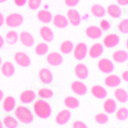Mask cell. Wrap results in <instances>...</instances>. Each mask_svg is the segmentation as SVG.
<instances>
[{
  "instance_id": "e0dca14e",
  "label": "cell",
  "mask_w": 128,
  "mask_h": 128,
  "mask_svg": "<svg viewBox=\"0 0 128 128\" xmlns=\"http://www.w3.org/2000/svg\"><path fill=\"white\" fill-rule=\"evenodd\" d=\"M91 93H92V95L94 98H100V100L106 98V94H108L106 88L102 87V85H93V86L91 87Z\"/></svg>"
},
{
  "instance_id": "f546056e",
  "label": "cell",
  "mask_w": 128,
  "mask_h": 128,
  "mask_svg": "<svg viewBox=\"0 0 128 128\" xmlns=\"http://www.w3.org/2000/svg\"><path fill=\"white\" fill-rule=\"evenodd\" d=\"M64 102H65V106L68 109H72V110L77 109L79 106V104H80L78 98H74V96H67L65 98V100H64Z\"/></svg>"
},
{
  "instance_id": "4fadbf2b",
  "label": "cell",
  "mask_w": 128,
  "mask_h": 128,
  "mask_svg": "<svg viewBox=\"0 0 128 128\" xmlns=\"http://www.w3.org/2000/svg\"><path fill=\"white\" fill-rule=\"evenodd\" d=\"M85 34L90 39H98L102 35V31L96 26H89L85 30Z\"/></svg>"
},
{
  "instance_id": "6da1fadb",
  "label": "cell",
  "mask_w": 128,
  "mask_h": 128,
  "mask_svg": "<svg viewBox=\"0 0 128 128\" xmlns=\"http://www.w3.org/2000/svg\"><path fill=\"white\" fill-rule=\"evenodd\" d=\"M33 109H34V113L35 115L40 119H47L50 117L51 115V106L50 104L44 100H38L34 102L33 106Z\"/></svg>"
},
{
  "instance_id": "7dc6e473",
  "label": "cell",
  "mask_w": 128,
  "mask_h": 128,
  "mask_svg": "<svg viewBox=\"0 0 128 128\" xmlns=\"http://www.w3.org/2000/svg\"><path fill=\"white\" fill-rule=\"evenodd\" d=\"M3 45H4V39H3V37L1 35H0V48H2Z\"/></svg>"
},
{
  "instance_id": "7402d4cb",
  "label": "cell",
  "mask_w": 128,
  "mask_h": 128,
  "mask_svg": "<svg viewBox=\"0 0 128 128\" xmlns=\"http://www.w3.org/2000/svg\"><path fill=\"white\" fill-rule=\"evenodd\" d=\"M16 100L14 96L12 95H8L3 100V104H2V108L5 112H12V110H14V106H16Z\"/></svg>"
},
{
  "instance_id": "30bf717a",
  "label": "cell",
  "mask_w": 128,
  "mask_h": 128,
  "mask_svg": "<svg viewBox=\"0 0 128 128\" xmlns=\"http://www.w3.org/2000/svg\"><path fill=\"white\" fill-rule=\"evenodd\" d=\"M38 77H39L40 81L42 83H44V84H50L52 82V80H53L52 73L47 68H42L38 72Z\"/></svg>"
},
{
  "instance_id": "f907efd6",
  "label": "cell",
  "mask_w": 128,
  "mask_h": 128,
  "mask_svg": "<svg viewBox=\"0 0 128 128\" xmlns=\"http://www.w3.org/2000/svg\"><path fill=\"white\" fill-rule=\"evenodd\" d=\"M7 0H0V3H3V2H6Z\"/></svg>"
},
{
  "instance_id": "5bb4252c",
  "label": "cell",
  "mask_w": 128,
  "mask_h": 128,
  "mask_svg": "<svg viewBox=\"0 0 128 128\" xmlns=\"http://www.w3.org/2000/svg\"><path fill=\"white\" fill-rule=\"evenodd\" d=\"M35 98H36V93L34 90H31V89L25 90L20 94V100L23 104H30L32 102H34Z\"/></svg>"
},
{
  "instance_id": "d6a6232c",
  "label": "cell",
  "mask_w": 128,
  "mask_h": 128,
  "mask_svg": "<svg viewBox=\"0 0 128 128\" xmlns=\"http://www.w3.org/2000/svg\"><path fill=\"white\" fill-rule=\"evenodd\" d=\"M5 40H6L7 43L10 44V45L16 44L18 42V33L16 31H9L8 33L6 34V36H5Z\"/></svg>"
},
{
  "instance_id": "816d5d0a",
  "label": "cell",
  "mask_w": 128,
  "mask_h": 128,
  "mask_svg": "<svg viewBox=\"0 0 128 128\" xmlns=\"http://www.w3.org/2000/svg\"><path fill=\"white\" fill-rule=\"evenodd\" d=\"M1 64H2V60H1V56H0V66H1Z\"/></svg>"
},
{
  "instance_id": "5b68a950",
  "label": "cell",
  "mask_w": 128,
  "mask_h": 128,
  "mask_svg": "<svg viewBox=\"0 0 128 128\" xmlns=\"http://www.w3.org/2000/svg\"><path fill=\"white\" fill-rule=\"evenodd\" d=\"M14 60L18 66L23 67V68H28L31 65V58L27 53L23 51H18L14 54Z\"/></svg>"
},
{
  "instance_id": "d4e9b609",
  "label": "cell",
  "mask_w": 128,
  "mask_h": 128,
  "mask_svg": "<svg viewBox=\"0 0 128 128\" xmlns=\"http://www.w3.org/2000/svg\"><path fill=\"white\" fill-rule=\"evenodd\" d=\"M106 12L112 18H118L122 16V9L120 8L119 5H117V4H110L108 6V9H106Z\"/></svg>"
},
{
  "instance_id": "8d00e7d4",
  "label": "cell",
  "mask_w": 128,
  "mask_h": 128,
  "mask_svg": "<svg viewBox=\"0 0 128 128\" xmlns=\"http://www.w3.org/2000/svg\"><path fill=\"white\" fill-rule=\"evenodd\" d=\"M94 120H95V122H96L98 124L104 125V124H106V123H108L109 117H108V115L104 114V113H100V114H98V115H95Z\"/></svg>"
},
{
  "instance_id": "44dd1931",
  "label": "cell",
  "mask_w": 128,
  "mask_h": 128,
  "mask_svg": "<svg viewBox=\"0 0 128 128\" xmlns=\"http://www.w3.org/2000/svg\"><path fill=\"white\" fill-rule=\"evenodd\" d=\"M104 52V46L100 43H94L89 48V56L92 58H100Z\"/></svg>"
},
{
  "instance_id": "2e32d148",
  "label": "cell",
  "mask_w": 128,
  "mask_h": 128,
  "mask_svg": "<svg viewBox=\"0 0 128 128\" xmlns=\"http://www.w3.org/2000/svg\"><path fill=\"white\" fill-rule=\"evenodd\" d=\"M75 75L81 80L86 79L89 75L88 68L85 66L84 64H77L76 67H75Z\"/></svg>"
},
{
  "instance_id": "83f0119b",
  "label": "cell",
  "mask_w": 128,
  "mask_h": 128,
  "mask_svg": "<svg viewBox=\"0 0 128 128\" xmlns=\"http://www.w3.org/2000/svg\"><path fill=\"white\" fill-rule=\"evenodd\" d=\"M91 14L95 16V18H102L104 16V14H106V8L102 6V5H100V4H94L91 6Z\"/></svg>"
},
{
  "instance_id": "9c48e42d",
  "label": "cell",
  "mask_w": 128,
  "mask_h": 128,
  "mask_svg": "<svg viewBox=\"0 0 128 128\" xmlns=\"http://www.w3.org/2000/svg\"><path fill=\"white\" fill-rule=\"evenodd\" d=\"M18 39L20 41V43H22L23 45L27 46V47H31L34 45V37L33 35H32L31 33H29V32L27 31H23L20 32V34L18 36Z\"/></svg>"
},
{
  "instance_id": "1f68e13d",
  "label": "cell",
  "mask_w": 128,
  "mask_h": 128,
  "mask_svg": "<svg viewBox=\"0 0 128 128\" xmlns=\"http://www.w3.org/2000/svg\"><path fill=\"white\" fill-rule=\"evenodd\" d=\"M114 95H115L116 100H118L119 102L124 104V102H127V92L123 88H117L115 90V92H114Z\"/></svg>"
},
{
  "instance_id": "ab89813d",
  "label": "cell",
  "mask_w": 128,
  "mask_h": 128,
  "mask_svg": "<svg viewBox=\"0 0 128 128\" xmlns=\"http://www.w3.org/2000/svg\"><path fill=\"white\" fill-rule=\"evenodd\" d=\"M100 28L102 31H108L111 29V23L108 20H102L100 23Z\"/></svg>"
},
{
  "instance_id": "ee69618b",
  "label": "cell",
  "mask_w": 128,
  "mask_h": 128,
  "mask_svg": "<svg viewBox=\"0 0 128 128\" xmlns=\"http://www.w3.org/2000/svg\"><path fill=\"white\" fill-rule=\"evenodd\" d=\"M117 2L121 6H126L128 4V0H117Z\"/></svg>"
},
{
  "instance_id": "7a4b0ae2",
  "label": "cell",
  "mask_w": 128,
  "mask_h": 128,
  "mask_svg": "<svg viewBox=\"0 0 128 128\" xmlns=\"http://www.w3.org/2000/svg\"><path fill=\"white\" fill-rule=\"evenodd\" d=\"M14 115H16V118L23 124H30L34 120V115L32 113V111L24 106H18L14 111Z\"/></svg>"
},
{
  "instance_id": "f35d334b",
  "label": "cell",
  "mask_w": 128,
  "mask_h": 128,
  "mask_svg": "<svg viewBox=\"0 0 128 128\" xmlns=\"http://www.w3.org/2000/svg\"><path fill=\"white\" fill-rule=\"evenodd\" d=\"M27 1H28L29 8L33 9V10L37 9L41 5V3H42V0H27Z\"/></svg>"
},
{
  "instance_id": "d590c367",
  "label": "cell",
  "mask_w": 128,
  "mask_h": 128,
  "mask_svg": "<svg viewBox=\"0 0 128 128\" xmlns=\"http://www.w3.org/2000/svg\"><path fill=\"white\" fill-rule=\"evenodd\" d=\"M38 95L41 98H51L53 96V91L50 88H41L38 91Z\"/></svg>"
},
{
  "instance_id": "7c38bea8",
  "label": "cell",
  "mask_w": 128,
  "mask_h": 128,
  "mask_svg": "<svg viewBox=\"0 0 128 128\" xmlns=\"http://www.w3.org/2000/svg\"><path fill=\"white\" fill-rule=\"evenodd\" d=\"M71 119V112L69 110H62L56 116V122L58 125H65Z\"/></svg>"
},
{
  "instance_id": "f6af8a7d",
  "label": "cell",
  "mask_w": 128,
  "mask_h": 128,
  "mask_svg": "<svg viewBox=\"0 0 128 128\" xmlns=\"http://www.w3.org/2000/svg\"><path fill=\"white\" fill-rule=\"evenodd\" d=\"M122 79H123L124 81H127V80H128V72H127V71H124V72H123V74H122Z\"/></svg>"
},
{
  "instance_id": "9a60e30c",
  "label": "cell",
  "mask_w": 128,
  "mask_h": 128,
  "mask_svg": "<svg viewBox=\"0 0 128 128\" xmlns=\"http://www.w3.org/2000/svg\"><path fill=\"white\" fill-rule=\"evenodd\" d=\"M71 89L73 90V92H75L78 95H84L87 92V87L83 82L80 81H74L71 84Z\"/></svg>"
},
{
  "instance_id": "3957f363",
  "label": "cell",
  "mask_w": 128,
  "mask_h": 128,
  "mask_svg": "<svg viewBox=\"0 0 128 128\" xmlns=\"http://www.w3.org/2000/svg\"><path fill=\"white\" fill-rule=\"evenodd\" d=\"M4 22H6V25L10 28H16V27H20L23 24L24 16L20 14H18V12L10 14L9 16H6V20H4Z\"/></svg>"
},
{
  "instance_id": "d6986e66",
  "label": "cell",
  "mask_w": 128,
  "mask_h": 128,
  "mask_svg": "<svg viewBox=\"0 0 128 128\" xmlns=\"http://www.w3.org/2000/svg\"><path fill=\"white\" fill-rule=\"evenodd\" d=\"M16 72L14 66L12 65V62H4L1 64V73L5 77H12Z\"/></svg>"
},
{
  "instance_id": "52a82bcc",
  "label": "cell",
  "mask_w": 128,
  "mask_h": 128,
  "mask_svg": "<svg viewBox=\"0 0 128 128\" xmlns=\"http://www.w3.org/2000/svg\"><path fill=\"white\" fill-rule=\"evenodd\" d=\"M67 18H68V22L71 23L73 26H79L80 23H81V16H80V14L78 10L74 9V8H71L68 10L67 12Z\"/></svg>"
},
{
  "instance_id": "60d3db41",
  "label": "cell",
  "mask_w": 128,
  "mask_h": 128,
  "mask_svg": "<svg viewBox=\"0 0 128 128\" xmlns=\"http://www.w3.org/2000/svg\"><path fill=\"white\" fill-rule=\"evenodd\" d=\"M73 128H88V127L84 122L77 120V121H75L73 123Z\"/></svg>"
},
{
  "instance_id": "603a6c76",
  "label": "cell",
  "mask_w": 128,
  "mask_h": 128,
  "mask_svg": "<svg viewBox=\"0 0 128 128\" xmlns=\"http://www.w3.org/2000/svg\"><path fill=\"white\" fill-rule=\"evenodd\" d=\"M37 18H38V20H40V22L43 23V24H48V23H50L52 20L51 12H48V10H46V9L39 10L38 14H37Z\"/></svg>"
},
{
  "instance_id": "836d02e7",
  "label": "cell",
  "mask_w": 128,
  "mask_h": 128,
  "mask_svg": "<svg viewBox=\"0 0 128 128\" xmlns=\"http://www.w3.org/2000/svg\"><path fill=\"white\" fill-rule=\"evenodd\" d=\"M48 45L46 43H44V42H41V43H38L35 47V52H36V54L38 56H44L46 54V53L48 52Z\"/></svg>"
},
{
  "instance_id": "ba28073f",
  "label": "cell",
  "mask_w": 128,
  "mask_h": 128,
  "mask_svg": "<svg viewBox=\"0 0 128 128\" xmlns=\"http://www.w3.org/2000/svg\"><path fill=\"white\" fill-rule=\"evenodd\" d=\"M119 42H120V37L117 34H108L104 38L102 44L108 48H113L118 45Z\"/></svg>"
},
{
  "instance_id": "bcb514c9",
  "label": "cell",
  "mask_w": 128,
  "mask_h": 128,
  "mask_svg": "<svg viewBox=\"0 0 128 128\" xmlns=\"http://www.w3.org/2000/svg\"><path fill=\"white\" fill-rule=\"evenodd\" d=\"M4 16H3V14H1V12H0V27H1L3 24H4Z\"/></svg>"
},
{
  "instance_id": "4316f807",
  "label": "cell",
  "mask_w": 128,
  "mask_h": 128,
  "mask_svg": "<svg viewBox=\"0 0 128 128\" xmlns=\"http://www.w3.org/2000/svg\"><path fill=\"white\" fill-rule=\"evenodd\" d=\"M128 58V54H127V51L120 49V50H116L113 53V60L116 62H125Z\"/></svg>"
},
{
  "instance_id": "74e56055",
  "label": "cell",
  "mask_w": 128,
  "mask_h": 128,
  "mask_svg": "<svg viewBox=\"0 0 128 128\" xmlns=\"http://www.w3.org/2000/svg\"><path fill=\"white\" fill-rule=\"evenodd\" d=\"M118 29L123 34H127L128 33V22H127V20H121V22L119 23V25H118Z\"/></svg>"
},
{
  "instance_id": "e575fe53",
  "label": "cell",
  "mask_w": 128,
  "mask_h": 128,
  "mask_svg": "<svg viewBox=\"0 0 128 128\" xmlns=\"http://www.w3.org/2000/svg\"><path fill=\"white\" fill-rule=\"evenodd\" d=\"M116 117L119 121H125L127 120V117H128V111L126 108H120L118 110H116Z\"/></svg>"
},
{
  "instance_id": "7bdbcfd3",
  "label": "cell",
  "mask_w": 128,
  "mask_h": 128,
  "mask_svg": "<svg viewBox=\"0 0 128 128\" xmlns=\"http://www.w3.org/2000/svg\"><path fill=\"white\" fill-rule=\"evenodd\" d=\"M14 1L18 6H24L27 3V0H14Z\"/></svg>"
},
{
  "instance_id": "484cf974",
  "label": "cell",
  "mask_w": 128,
  "mask_h": 128,
  "mask_svg": "<svg viewBox=\"0 0 128 128\" xmlns=\"http://www.w3.org/2000/svg\"><path fill=\"white\" fill-rule=\"evenodd\" d=\"M104 110L106 114H113L117 110V104L116 102L113 98H108L104 102Z\"/></svg>"
},
{
  "instance_id": "b9f144b4",
  "label": "cell",
  "mask_w": 128,
  "mask_h": 128,
  "mask_svg": "<svg viewBox=\"0 0 128 128\" xmlns=\"http://www.w3.org/2000/svg\"><path fill=\"white\" fill-rule=\"evenodd\" d=\"M80 0H65V4L69 7H74L79 3Z\"/></svg>"
},
{
  "instance_id": "f1b7e54d",
  "label": "cell",
  "mask_w": 128,
  "mask_h": 128,
  "mask_svg": "<svg viewBox=\"0 0 128 128\" xmlns=\"http://www.w3.org/2000/svg\"><path fill=\"white\" fill-rule=\"evenodd\" d=\"M3 126L5 128H18V120L12 116H6L3 118V122H2Z\"/></svg>"
},
{
  "instance_id": "c3c4849f",
  "label": "cell",
  "mask_w": 128,
  "mask_h": 128,
  "mask_svg": "<svg viewBox=\"0 0 128 128\" xmlns=\"http://www.w3.org/2000/svg\"><path fill=\"white\" fill-rule=\"evenodd\" d=\"M3 96H4V93H3V91L1 89H0V102L3 100Z\"/></svg>"
},
{
  "instance_id": "ffe728a7",
  "label": "cell",
  "mask_w": 128,
  "mask_h": 128,
  "mask_svg": "<svg viewBox=\"0 0 128 128\" xmlns=\"http://www.w3.org/2000/svg\"><path fill=\"white\" fill-rule=\"evenodd\" d=\"M39 33H40L41 38L46 42H51L53 40V38H54V36H53V32L51 31V29L49 27H46V26L41 27Z\"/></svg>"
},
{
  "instance_id": "ac0fdd59",
  "label": "cell",
  "mask_w": 128,
  "mask_h": 128,
  "mask_svg": "<svg viewBox=\"0 0 128 128\" xmlns=\"http://www.w3.org/2000/svg\"><path fill=\"white\" fill-rule=\"evenodd\" d=\"M52 23L56 27H58L60 29L66 28L69 24L67 16H64L62 14H56L54 16H52Z\"/></svg>"
},
{
  "instance_id": "8992f818",
  "label": "cell",
  "mask_w": 128,
  "mask_h": 128,
  "mask_svg": "<svg viewBox=\"0 0 128 128\" xmlns=\"http://www.w3.org/2000/svg\"><path fill=\"white\" fill-rule=\"evenodd\" d=\"M98 67L100 69V72L104 73V74H111L114 69H115V66L112 60H110L109 58H102L98 60Z\"/></svg>"
},
{
  "instance_id": "681fc988",
  "label": "cell",
  "mask_w": 128,
  "mask_h": 128,
  "mask_svg": "<svg viewBox=\"0 0 128 128\" xmlns=\"http://www.w3.org/2000/svg\"><path fill=\"white\" fill-rule=\"evenodd\" d=\"M0 128H3V124H2L1 120H0Z\"/></svg>"
},
{
  "instance_id": "cb8c5ba5",
  "label": "cell",
  "mask_w": 128,
  "mask_h": 128,
  "mask_svg": "<svg viewBox=\"0 0 128 128\" xmlns=\"http://www.w3.org/2000/svg\"><path fill=\"white\" fill-rule=\"evenodd\" d=\"M121 83V78L118 75H109L104 78V84L109 87L119 86Z\"/></svg>"
},
{
  "instance_id": "4dcf8cb0",
  "label": "cell",
  "mask_w": 128,
  "mask_h": 128,
  "mask_svg": "<svg viewBox=\"0 0 128 128\" xmlns=\"http://www.w3.org/2000/svg\"><path fill=\"white\" fill-rule=\"evenodd\" d=\"M73 49H74V44H73V42L70 41V40L64 41L60 46V50L62 53H64V54H69V53L72 52Z\"/></svg>"
},
{
  "instance_id": "8fae6325",
  "label": "cell",
  "mask_w": 128,
  "mask_h": 128,
  "mask_svg": "<svg viewBox=\"0 0 128 128\" xmlns=\"http://www.w3.org/2000/svg\"><path fill=\"white\" fill-rule=\"evenodd\" d=\"M46 60L47 62L49 64L50 66H53V67H56V66H60L62 65V56L58 52H50L47 54V58H46Z\"/></svg>"
},
{
  "instance_id": "277c9868",
  "label": "cell",
  "mask_w": 128,
  "mask_h": 128,
  "mask_svg": "<svg viewBox=\"0 0 128 128\" xmlns=\"http://www.w3.org/2000/svg\"><path fill=\"white\" fill-rule=\"evenodd\" d=\"M74 58L78 60H82L86 58L87 52H88V48L87 45L83 43V42H80V43H77L76 46H74Z\"/></svg>"
}]
</instances>
